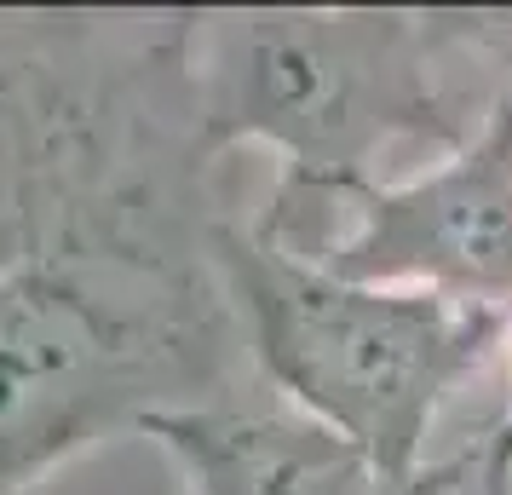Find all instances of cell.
<instances>
[{"mask_svg": "<svg viewBox=\"0 0 512 495\" xmlns=\"http://www.w3.org/2000/svg\"><path fill=\"white\" fill-rule=\"evenodd\" d=\"M190 29L196 12H0V288L219 236Z\"/></svg>", "mask_w": 512, "mask_h": 495, "instance_id": "cell-1", "label": "cell"}, {"mask_svg": "<svg viewBox=\"0 0 512 495\" xmlns=\"http://www.w3.org/2000/svg\"><path fill=\"white\" fill-rule=\"evenodd\" d=\"M472 18L443 12H196L190 75L208 144L277 156L254 231H282L357 185L397 144H461L484 104L455 87Z\"/></svg>", "mask_w": 512, "mask_h": 495, "instance_id": "cell-2", "label": "cell"}, {"mask_svg": "<svg viewBox=\"0 0 512 495\" xmlns=\"http://www.w3.org/2000/svg\"><path fill=\"white\" fill-rule=\"evenodd\" d=\"M213 260L259 392L397 484L426 478V438L466 380L495 363L507 311L351 283L242 219H225Z\"/></svg>", "mask_w": 512, "mask_h": 495, "instance_id": "cell-3", "label": "cell"}, {"mask_svg": "<svg viewBox=\"0 0 512 495\" xmlns=\"http://www.w3.org/2000/svg\"><path fill=\"white\" fill-rule=\"evenodd\" d=\"M254 236L351 283L420 288L512 317V87L420 173L357 185L282 231Z\"/></svg>", "mask_w": 512, "mask_h": 495, "instance_id": "cell-4", "label": "cell"}, {"mask_svg": "<svg viewBox=\"0 0 512 495\" xmlns=\"http://www.w3.org/2000/svg\"><path fill=\"white\" fill-rule=\"evenodd\" d=\"M139 438H150L179 472V495H461V484H472L466 455L432 461L426 478L397 484L334 432L271 403L259 386L162 409L139 426Z\"/></svg>", "mask_w": 512, "mask_h": 495, "instance_id": "cell-5", "label": "cell"}]
</instances>
